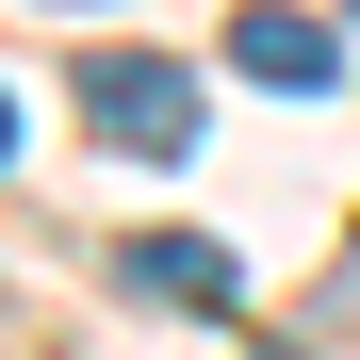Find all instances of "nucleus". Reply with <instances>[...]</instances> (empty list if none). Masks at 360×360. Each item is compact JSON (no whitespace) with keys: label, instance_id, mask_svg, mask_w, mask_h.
Here are the masks:
<instances>
[{"label":"nucleus","instance_id":"1","mask_svg":"<svg viewBox=\"0 0 360 360\" xmlns=\"http://www.w3.org/2000/svg\"><path fill=\"white\" fill-rule=\"evenodd\" d=\"M82 131L131 148V164H180V148H197V82H180L164 49H98V66H82Z\"/></svg>","mask_w":360,"mask_h":360},{"label":"nucleus","instance_id":"2","mask_svg":"<svg viewBox=\"0 0 360 360\" xmlns=\"http://www.w3.org/2000/svg\"><path fill=\"white\" fill-rule=\"evenodd\" d=\"M229 66L278 82V98H311L328 82V17H311V0H246V17H229Z\"/></svg>","mask_w":360,"mask_h":360},{"label":"nucleus","instance_id":"3","mask_svg":"<svg viewBox=\"0 0 360 360\" xmlns=\"http://www.w3.org/2000/svg\"><path fill=\"white\" fill-rule=\"evenodd\" d=\"M131 295H164V311H229V246H197V229H148V246H131Z\"/></svg>","mask_w":360,"mask_h":360},{"label":"nucleus","instance_id":"4","mask_svg":"<svg viewBox=\"0 0 360 360\" xmlns=\"http://www.w3.org/2000/svg\"><path fill=\"white\" fill-rule=\"evenodd\" d=\"M0 164H17V98H0Z\"/></svg>","mask_w":360,"mask_h":360}]
</instances>
